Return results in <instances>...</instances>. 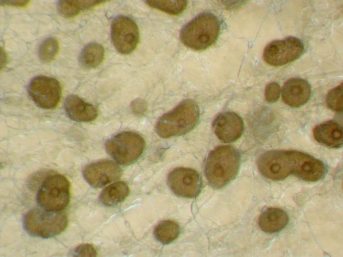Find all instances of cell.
<instances>
[{
    "label": "cell",
    "mask_w": 343,
    "mask_h": 257,
    "mask_svg": "<svg viewBox=\"0 0 343 257\" xmlns=\"http://www.w3.org/2000/svg\"><path fill=\"white\" fill-rule=\"evenodd\" d=\"M111 37L116 50L121 54H128L136 48L139 42V30L136 23L124 16L117 17L113 21Z\"/></svg>",
    "instance_id": "cell-9"
},
{
    "label": "cell",
    "mask_w": 343,
    "mask_h": 257,
    "mask_svg": "<svg viewBox=\"0 0 343 257\" xmlns=\"http://www.w3.org/2000/svg\"><path fill=\"white\" fill-rule=\"evenodd\" d=\"M199 117V108L196 102L185 99L159 118L156 125V133L163 138L184 135L196 126Z\"/></svg>",
    "instance_id": "cell-2"
},
{
    "label": "cell",
    "mask_w": 343,
    "mask_h": 257,
    "mask_svg": "<svg viewBox=\"0 0 343 257\" xmlns=\"http://www.w3.org/2000/svg\"><path fill=\"white\" fill-rule=\"evenodd\" d=\"M29 0H0V4L2 6H10L13 7H24L28 4Z\"/></svg>",
    "instance_id": "cell-29"
},
{
    "label": "cell",
    "mask_w": 343,
    "mask_h": 257,
    "mask_svg": "<svg viewBox=\"0 0 343 257\" xmlns=\"http://www.w3.org/2000/svg\"><path fill=\"white\" fill-rule=\"evenodd\" d=\"M131 108L135 114L137 115H142L147 111V105L144 99L138 98L132 101Z\"/></svg>",
    "instance_id": "cell-28"
},
{
    "label": "cell",
    "mask_w": 343,
    "mask_h": 257,
    "mask_svg": "<svg viewBox=\"0 0 343 257\" xmlns=\"http://www.w3.org/2000/svg\"><path fill=\"white\" fill-rule=\"evenodd\" d=\"M129 192V187L124 182H116L103 189L99 195V200L106 206H114L122 202Z\"/></svg>",
    "instance_id": "cell-19"
},
{
    "label": "cell",
    "mask_w": 343,
    "mask_h": 257,
    "mask_svg": "<svg viewBox=\"0 0 343 257\" xmlns=\"http://www.w3.org/2000/svg\"><path fill=\"white\" fill-rule=\"evenodd\" d=\"M70 186L68 180L59 174L46 177L39 188L36 200L39 206L51 211H61L69 204Z\"/></svg>",
    "instance_id": "cell-5"
},
{
    "label": "cell",
    "mask_w": 343,
    "mask_h": 257,
    "mask_svg": "<svg viewBox=\"0 0 343 257\" xmlns=\"http://www.w3.org/2000/svg\"><path fill=\"white\" fill-rule=\"evenodd\" d=\"M27 91L35 103L43 109H54L60 100V84L53 77L44 75L34 77L28 85Z\"/></svg>",
    "instance_id": "cell-8"
},
{
    "label": "cell",
    "mask_w": 343,
    "mask_h": 257,
    "mask_svg": "<svg viewBox=\"0 0 343 257\" xmlns=\"http://www.w3.org/2000/svg\"><path fill=\"white\" fill-rule=\"evenodd\" d=\"M149 6L171 15H178L186 9L187 0H146Z\"/></svg>",
    "instance_id": "cell-23"
},
{
    "label": "cell",
    "mask_w": 343,
    "mask_h": 257,
    "mask_svg": "<svg viewBox=\"0 0 343 257\" xmlns=\"http://www.w3.org/2000/svg\"><path fill=\"white\" fill-rule=\"evenodd\" d=\"M97 252L94 246L90 244H82L78 246L74 251L75 257H94Z\"/></svg>",
    "instance_id": "cell-27"
},
{
    "label": "cell",
    "mask_w": 343,
    "mask_h": 257,
    "mask_svg": "<svg viewBox=\"0 0 343 257\" xmlns=\"http://www.w3.org/2000/svg\"><path fill=\"white\" fill-rule=\"evenodd\" d=\"M59 48L58 42L55 38H48L45 39L39 48V59L44 63L51 62L56 56Z\"/></svg>",
    "instance_id": "cell-24"
},
{
    "label": "cell",
    "mask_w": 343,
    "mask_h": 257,
    "mask_svg": "<svg viewBox=\"0 0 343 257\" xmlns=\"http://www.w3.org/2000/svg\"><path fill=\"white\" fill-rule=\"evenodd\" d=\"M289 222L287 213L282 209L269 208L259 215L258 225L260 228L267 233H275L282 230Z\"/></svg>",
    "instance_id": "cell-18"
},
{
    "label": "cell",
    "mask_w": 343,
    "mask_h": 257,
    "mask_svg": "<svg viewBox=\"0 0 343 257\" xmlns=\"http://www.w3.org/2000/svg\"><path fill=\"white\" fill-rule=\"evenodd\" d=\"M292 174L308 182H316L325 175L327 168L321 161L302 152L289 150Z\"/></svg>",
    "instance_id": "cell-12"
},
{
    "label": "cell",
    "mask_w": 343,
    "mask_h": 257,
    "mask_svg": "<svg viewBox=\"0 0 343 257\" xmlns=\"http://www.w3.org/2000/svg\"><path fill=\"white\" fill-rule=\"evenodd\" d=\"M104 58L103 47L97 43H91L82 49L79 58V63L87 69H94L99 66Z\"/></svg>",
    "instance_id": "cell-20"
},
{
    "label": "cell",
    "mask_w": 343,
    "mask_h": 257,
    "mask_svg": "<svg viewBox=\"0 0 343 257\" xmlns=\"http://www.w3.org/2000/svg\"><path fill=\"white\" fill-rule=\"evenodd\" d=\"M213 128L218 138L224 143H230L238 140L244 131L242 118L233 112L220 114L213 122Z\"/></svg>",
    "instance_id": "cell-14"
},
{
    "label": "cell",
    "mask_w": 343,
    "mask_h": 257,
    "mask_svg": "<svg viewBox=\"0 0 343 257\" xmlns=\"http://www.w3.org/2000/svg\"><path fill=\"white\" fill-rule=\"evenodd\" d=\"M64 107L68 117L75 121H91L98 116L97 109L93 105L76 95H69L65 101Z\"/></svg>",
    "instance_id": "cell-17"
},
{
    "label": "cell",
    "mask_w": 343,
    "mask_h": 257,
    "mask_svg": "<svg viewBox=\"0 0 343 257\" xmlns=\"http://www.w3.org/2000/svg\"><path fill=\"white\" fill-rule=\"evenodd\" d=\"M180 229L175 222L166 220L161 221L155 228L154 234L156 239L163 244H168L179 236Z\"/></svg>",
    "instance_id": "cell-22"
},
{
    "label": "cell",
    "mask_w": 343,
    "mask_h": 257,
    "mask_svg": "<svg viewBox=\"0 0 343 257\" xmlns=\"http://www.w3.org/2000/svg\"><path fill=\"white\" fill-rule=\"evenodd\" d=\"M304 49V45L300 40L288 37L270 43L264 50L263 57L270 65L283 66L298 58Z\"/></svg>",
    "instance_id": "cell-7"
},
{
    "label": "cell",
    "mask_w": 343,
    "mask_h": 257,
    "mask_svg": "<svg viewBox=\"0 0 343 257\" xmlns=\"http://www.w3.org/2000/svg\"><path fill=\"white\" fill-rule=\"evenodd\" d=\"M8 62L7 55L5 50L0 47V70L3 69Z\"/></svg>",
    "instance_id": "cell-30"
},
{
    "label": "cell",
    "mask_w": 343,
    "mask_h": 257,
    "mask_svg": "<svg viewBox=\"0 0 343 257\" xmlns=\"http://www.w3.org/2000/svg\"><path fill=\"white\" fill-rule=\"evenodd\" d=\"M83 175L90 186L100 188L120 179L122 169L114 162L103 160L86 166L83 170Z\"/></svg>",
    "instance_id": "cell-13"
},
{
    "label": "cell",
    "mask_w": 343,
    "mask_h": 257,
    "mask_svg": "<svg viewBox=\"0 0 343 257\" xmlns=\"http://www.w3.org/2000/svg\"><path fill=\"white\" fill-rule=\"evenodd\" d=\"M167 183L176 195L187 198L196 197L200 193L202 187L199 173L190 168L174 169L168 175Z\"/></svg>",
    "instance_id": "cell-11"
},
{
    "label": "cell",
    "mask_w": 343,
    "mask_h": 257,
    "mask_svg": "<svg viewBox=\"0 0 343 257\" xmlns=\"http://www.w3.org/2000/svg\"><path fill=\"white\" fill-rule=\"evenodd\" d=\"M145 147L143 138L130 131L120 133L105 143L107 153L122 165L129 164L136 161L143 153Z\"/></svg>",
    "instance_id": "cell-6"
},
{
    "label": "cell",
    "mask_w": 343,
    "mask_h": 257,
    "mask_svg": "<svg viewBox=\"0 0 343 257\" xmlns=\"http://www.w3.org/2000/svg\"><path fill=\"white\" fill-rule=\"evenodd\" d=\"M105 2V0H60L57 4V8L63 17L71 18L77 16L81 11Z\"/></svg>",
    "instance_id": "cell-21"
},
{
    "label": "cell",
    "mask_w": 343,
    "mask_h": 257,
    "mask_svg": "<svg viewBox=\"0 0 343 257\" xmlns=\"http://www.w3.org/2000/svg\"><path fill=\"white\" fill-rule=\"evenodd\" d=\"M326 102L331 110L341 112L343 110V83L331 90L328 93Z\"/></svg>",
    "instance_id": "cell-25"
},
{
    "label": "cell",
    "mask_w": 343,
    "mask_h": 257,
    "mask_svg": "<svg viewBox=\"0 0 343 257\" xmlns=\"http://www.w3.org/2000/svg\"><path fill=\"white\" fill-rule=\"evenodd\" d=\"M220 31V23L217 17L209 12L196 16L184 25L180 38L182 43L195 50H203L217 41Z\"/></svg>",
    "instance_id": "cell-3"
},
{
    "label": "cell",
    "mask_w": 343,
    "mask_h": 257,
    "mask_svg": "<svg viewBox=\"0 0 343 257\" xmlns=\"http://www.w3.org/2000/svg\"><path fill=\"white\" fill-rule=\"evenodd\" d=\"M313 132L316 140L323 145L332 148H339L343 146V127L334 120L316 126Z\"/></svg>",
    "instance_id": "cell-16"
},
{
    "label": "cell",
    "mask_w": 343,
    "mask_h": 257,
    "mask_svg": "<svg viewBox=\"0 0 343 257\" xmlns=\"http://www.w3.org/2000/svg\"><path fill=\"white\" fill-rule=\"evenodd\" d=\"M68 219L61 211H51L41 207L35 208L24 216L23 226L29 235L42 238L55 237L67 228Z\"/></svg>",
    "instance_id": "cell-4"
},
{
    "label": "cell",
    "mask_w": 343,
    "mask_h": 257,
    "mask_svg": "<svg viewBox=\"0 0 343 257\" xmlns=\"http://www.w3.org/2000/svg\"><path fill=\"white\" fill-rule=\"evenodd\" d=\"M281 92V87L277 83H269L265 89L266 100L269 103H273L276 101L280 97Z\"/></svg>",
    "instance_id": "cell-26"
},
{
    "label": "cell",
    "mask_w": 343,
    "mask_h": 257,
    "mask_svg": "<svg viewBox=\"0 0 343 257\" xmlns=\"http://www.w3.org/2000/svg\"><path fill=\"white\" fill-rule=\"evenodd\" d=\"M258 168L265 177L280 181L292 174L289 150H270L262 154L257 161Z\"/></svg>",
    "instance_id": "cell-10"
},
{
    "label": "cell",
    "mask_w": 343,
    "mask_h": 257,
    "mask_svg": "<svg viewBox=\"0 0 343 257\" xmlns=\"http://www.w3.org/2000/svg\"><path fill=\"white\" fill-rule=\"evenodd\" d=\"M239 151L230 145L219 146L211 151L204 166V173L209 184L220 188L237 176L240 165Z\"/></svg>",
    "instance_id": "cell-1"
},
{
    "label": "cell",
    "mask_w": 343,
    "mask_h": 257,
    "mask_svg": "<svg viewBox=\"0 0 343 257\" xmlns=\"http://www.w3.org/2000/svg\"><path fill=\"white\" fill-rule=\"evenodd\" d=\"M311 93V86L307 81L299 78H293L284 85L282 96L285 104L297 108L307 102Z\"/></svg>",
    "instance_id": "cell-15"
}]
</instances>
